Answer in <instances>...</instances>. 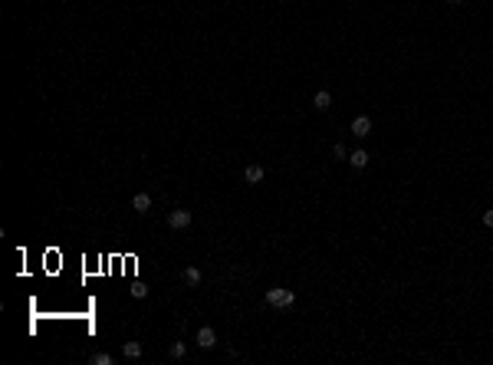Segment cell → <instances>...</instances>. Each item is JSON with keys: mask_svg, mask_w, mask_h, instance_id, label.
<instances>
[{"mask_svg": "<svg viewBox=\"0 0 493 365\" xmlns=\"http://www.w3.org/2000/svg\"><path fill=\"white\" fill-rule=\"evenodd\" d=\"M266 303L276 306V310H286V306L296 303V293L293 289H283V287H273V289H266Z\"/></svg>", "mask_w": 493, "mask_h": 365, "instance_id": "cell-1", "label": "cell"}, {"mask_svg": "<svg viewBox=\"0 0 493 365\" xmlns=\"http://www.w3.org/2000/svg\"><path fill=\"white\" fill-rule=\"evenodd\" d=\"M312 105H316V109H319V112H326V109H329V105H332V96H329V92H326V89H319V92H316V96H312Z\"/></svg>", "mask_w": 493, "mask_h": 365, "instance_id": "cell-8", "label": "cell"}, {"mask_svg": "<svg viewBox=\"0 0 493 365\" xmlns=\"http://www.w3.org/2000/svg\"><path fill=\"white\" fill-rule=\"evenodd\" d=\"M125 359H142V342H125Z\"/></svg>", "mask_w": 493, "mask_h": 365, "instance_id": "cell-10", "label": "cell"}, {"mask_svg": "<svg viewBox=\"0 0 493 365\" xmlns=\"http://www.w3.org/2000/svg\"><path fill=\"white\" fill-rule=\"evenodd\" d=\"M131 208L138 210V214H148V210H152V194H135V198H131Z\"/></svg>", "mask_w": 493, "mask_h": 365, "instance_id": "cell-7", "label": "cell"}, {"mask_svg": "<svg viewBox=\"0 0 493 365\" xmlns=\"http://www.w3.org/2000/svg\"><path fill=\"white\" fill-rule=\"evenodd\" d=\"M483 224H487V227H493V210H483Z\"/></svg>", "mask_w": 493, "mask_h": 365, "instance_id": "cell-15", "label": "cell"}, {"mask_svg": "<svg viewBox=\"0 0 493 365\" xmlns=\"http://www.w3.org/2000/svg\"><path fill=\"white\" fill-rule=\"evenodd\" d=\"M349 165L355 168V171H362V168L368 165V152H365V148H355V152H349Z\"/></svg>", "mask_w": 493, "mask_h": 365, "instance_id": "cell-5", "label": "cell"}, {"mask_svg": "<svg viewBox=\"0 0 493 365\" xmlns=\"http://www.w3.org/2000/svg\"><path fill=\"white\" fill-rule=\"evenodd\" d=\"M349 132L355 135V138H365V135H372V119L368 115H355L349 125Z\"/></svg>", "mask_w": 493, "mask_h": 365, "instance_id": "cell-3", "label": "cell"}, {"mask_svg": "<svg viewBox=\"0 0 493 365\" xmlns=\"http://www.w3.org/2000/svg\"><path fill=\"white\" fill-rule=\"evenodd\" d=\"M191 221H194V217H191V210H181V208L168 214V227H175V231H184V227H191Z\"/></svg>", "mask_w": 493, "mask_h": 365, "instance_id": "cell-2", "label": "cell"}, {"mask_svg": "<svg viewBox=\"0 0 493 365\" xmlns=\"http://www.w3.org/2000/svg\"><path fill=\"white\" fill-rule=\"evenodd\" d=\"M444 3H460V0H444Z\"/></svg>", "mask_w": 493, "mask_h": 365, "instance_id": "cell-16", "label": "cell"}, {"mask_svg": "<svg viewBox=\"0 0 493 365\" xmlns=\"http://www.w3.org/2000/svg\"><path fill=\"white\" fill-rule=\"evenodd\" d=\"M201 280H204V273H201L197 266H187L184 270V283L187 287H201Z\"/></svg>", "mask_w": 493, "mask_h": 365, "instance_id": "cell-9", "label": "cell"}, {"mask_svg": "<svg viewBox=\"0 0 493 365\" xmlns=\"http://www.w3.org/2000/svg\"><path fill=\"white\" fill-rule=\"evenodd\" d=\"M168 355L171 359H184V342H171L168 345Z\"/></svg>", "mask_w": 493, "mask_h": 365, "instance_id": "cell-11", "label": "cell"}, {"mask_svg": "<svg viewBox=\"0 0 493 365\" xmlns=\"http://www.w3.org/2000/svg\"><path fill=\"white\" fill-rule=\"evenodd\" d=\"M263 178H266V171H263L260 165H247V171H243V181H247V184H260Z\"/></svg>", "mask_w": 493, "mask_h": 365, "instance_id": "cell-6", "label": "cell"}, {"mask_svg": "<svg viewBox=\"0 0 493 365\" xmlns=\"http://www.w3.org/2000/svg\"><path fill=\"white\" fill-rule=\"evenodd\" d=\"M332 155L339 158V161H342V158L349 161V148H345V145H339V142H336V148H332Z\"/></svg>", "mask_w": 493, "mask_h": 365, "instance_id": "cell-14", "label": "cell"}, {"mask_svg": "<svg viewBox=\"0 0 493 365\" xmlns=\"http://www.w3.org/2000/svg\"><path fill=\"white\" fill-rule=\"evenodd\" d=\"M131 296H135V299H145V296H148V287H145V283H135V287H131Z\"/></svg>", "mask_w": 493, "mask_h": 365, "instance_id": "cell-13", "label": "cell"}, {"mask_svg": "<svg viewBox=\"0 0 493 365\" xmlns=\"http://www.w3.org/2000/svg\"><path fill=\"white\" fill-rule=\"evenodd\" d=\"M197 345H201V349H214V345H217V332L210 329V326H201V329H197Z\"/></svg>", "mask_w": 493, "mask_h": 365, "instance_id": "cell-4", "label": "cell"}, {"mask_svg": "<svg viewBox=\"0 0 493 365\" xmlns=\"http://www.w3.org/2000/svg\"><path fill=\"white\" fill-rule=\"evenodd\" d=\"M89 362H92V365H112V355L109 352H96Z\"/></svg>", "mask_w": 493, "mask_h": 365, "instance_id": "cell-12", "label": "cell"}]
</instances>
